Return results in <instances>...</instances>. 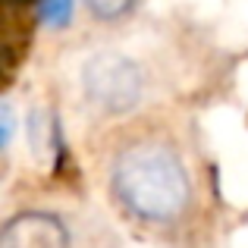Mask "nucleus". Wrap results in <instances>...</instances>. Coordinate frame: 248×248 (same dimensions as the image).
Masks as SVG:
<instances>
[{
	"mask_svg": "<svg viewBox=\"0 0 248 248\" xmlns=\"http://www.w3.org/2000/svg\"><path fill=\"white\" fill-rule=\"evenodd\" d=\"M113 195L129 214L148 223H167L186 211L192 182L179 154L160 141H139L113 164Z\"/></svg>",
	"mask_w": 248,
	"mask_h": 248,
	"instance_id": "1",
	"label": "nucleus"
},
{
	"mask_svg": "<svg viewBox=\"0 0 248 248\" xmlns=\"http://www.w3.org/2000/svg\"><path fill=\"white\" fill-rule=\"evenodd\" d=\"M82 85L88 101L104 113H126L145 94V73L135 60L123 54H97L85 63Z\"/></svg>",
	"mask_w": 248,
	"mask_h": 248,
	"instance_id": "2",
	"label": "nucleus"
},
{
	"mask_svg": "<svg viewBox=\"0 0 248 248\" xmlns=\"http://www.w3.org/2000/svg\"><path fill=\"white\" fill-rule=\"evenodd\" d=\"M0 248H69V230L57 214L25 211L0 226Z\"/></svg>",
	"mask_w": 248,
	"mask_h": 248,
	"instance_id": "3",
	"label": "nucleus"
},
{
	"mask_svg": "<svg viewBox=\"0 0 248 248\" xmlns=\"http://www.w3.org/2000/svg\"><path fill=\"white\" fill-rule=\"evenodd\" d=\"M85 3H88V10L94 13L101 22H113V19L126 16V13L132 10L135 0H85Z\"/></svg>",
	"mask_w": 248,
	"mask_h": 248,
	"instance_id": "4",
	"label": "nucleus"
},
{
	"mask_svg": "<svg viewBox=\"0 0 248 248\" xmlns=\"http://www.w3.org/2000/svg\"><path fill=\"white\" fill-rule=\"evenodd\" d=\"M73 16V0H41V19L47 25H66Z\"/></svg>",
	"mask_w": 248,
	"mask_h": 248,
	"instance_id": "5",
	"label": "nucleus"
},
{
	"mask_svg": "<svg viewBox=\"0 0 248 248\" xmlns=\"http://www.w3.org/2000/svg\"><path fill=\"white\" fill-rule=\"evenodd\" d=\"M13 126H16V120H13L10 107H0V151L10 145V139H13Z\"/></svg>",
	"mask_w": 248,
	"mask_h": 248,
	"instance_id": "6",
	"label": "nucleus"
}]
</instances>
